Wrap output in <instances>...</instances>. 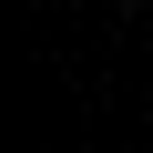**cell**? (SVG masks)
<instances>
[{
	"instance_id": "cell-1",
	"label": "cell",
	"mask_w": 153,
	"mask_h": 153,
	"mask_svg": "<svg viewBox=\"0 0 153 153\" xmlns=\"http://www.w3.org/2000/svg\"><path fill=\"white\" fill-rule=\"evenodd\" d=\"M112 10H143V0H112Z\"/></svg>"
},
{
	"instance_id": "cell-2",
	"label": "cell",
	"mask_w": 153,
	"mask_h": 153,
	"mask_svg": "<svg viewBox=\"0 0 153 153\" xmlns=\"http://www.w3.org/2000/svg\"><path fill=\"white\" fill-rule=\"evenodd\" d=\"M31 10H51V0H31Z\"/></svg>"
}]
</instances>
